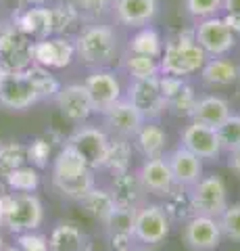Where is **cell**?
I'll list each match as a JSON object with an SVG mask.
<instances>
[{"label": "cell", "mask_w": 240, "mask_h": 251, "mask_svg": "<svg viewBox=\"0 0 240 251\" xmlns=\"http://www.w3.org/2000/svg\"><path fill=\"white\" fill-rule=\"evenodd\" d=\"M207 54L192 36H180L177 40H172L163 46V52L159 57L161 74L175 75V77H188L198 74L207 63Z\"/></svg>", "instance_id": "obj_3"}, {"label": "cell", "mask_w": 240, "mask_h": 251, "mask_svg": "<svg viewBox=\"0 0 240 251\" xmlns=\"http://www.w3.org/2000/svg\"><path fill=\"white\" fill-rule=\"evenodd\" d=\"M138 178H140L142 186L146 188V193L154 195V197H161V199L167 197L177 186L165 155L144 159L140 170H138Z\"/></svg>", "instance_id": "obj_17"}, {"label": "cell", "mask_w": 240, "mask_h": 251, "mask_svg": "<svg viewBox=\"0 0 240 251\" xmlns=\"http://www.w3.org/2000/svg\"><path fill=\"white\" fill-rule=\"evenodd\" d=\"M86 247V234L80 226L71 222L57 224L48 234V249L50 251H82Z\"/></svg>", "instance_id": "obj_27"}, {"label": "cell", "mask_w": 240, "mask_h": 251, "mask_svg": "<svg viewBox=\"0 0 240 251\" xmlns=\"http://www.w3.org/2000/svg\"><path fill=\"white\" fill-rule=\"evenodd\" d=\"M130 52L134 54H146V57L159 59L163 52V38L154 27H138V31L130 38Z\"/></svg>", "instance_id": "obj_30"}, {"label": "cell", "mask_w": 240, "mask_h": 251, "mask_svg": "<svg viewBox=\"0 0 240 251\" xmlns=\"http://www.w3.org/2000/svg\"><path fill=\"white\" fill-rule=\"evenodd\" d=\"M172 220L167 218L163 205L146 201L142 207L136 209L134 220V241L142 247L161 245L172 232Z\"/></svg>", "instance_id": "obj_6"}, {"label": "cell", "mask_w": 240, "mask_h": 251, "mask_svg": "<svg viewBox=\"0 0 240 251\" xmlns=\"http://www.w3.org/2000/svg\"><path fill=\"white\" fill-rule=\"evenodd\" d=\"M226 155H228V168L234 172L236 176H240V147L234 149V151L226 153Z\"/></svg>", "instance_id": "obj_43"}, {"label": "cell", "mask_w": 240, "mask_h": 251, "mask_svg": "<svg viewBox=\"0 0 240 251\" xmlns=\"http://www.w3.org/2000/svg\"><path fill=\"white\" fill-rule=\"evenodd\" d=\"M6 74H9V69H6V67L2 65V63H0V84H2V80L6 77Z\"/></svg>", "instance_id": "obj_44"}, {"label": "cell", "mask_w": 240, "mask_h": 251, "mask_svg": "<svg viewBox=\"0 0 240 251\" xmlns=\"http://www.w3.org/2000/svg\"><path fill=\"white\" fill-rule=\"evenodd\" d=\"M27 163V147L21 143H4L0 145V172L6 174L19 166Z\"/></svg>", "instance_id": "obj_35"}, {"label": "cell", "mask_w": 240, "mask_h": 251, "mask_svg": "<svg viewBox=\"0 0 240 251\" xmlns=\"http://www.w3.org/2000/svg\"><path fill=\"white\" fill-rule=\"evenodd\" d=\"M77 203H80V207L84 209V214L98 224H105L107 220H109V216L115 211V207H117L109 193V188H98V186H94L86 197H82Z\"/></svg>", "instance_id": "obj_25"}, {"label": "cell", "mask_w": 240, "mask_h": 251, "mask_svg": "<svg viewBox=\"0 0 240 251\" xmlns=\"http://www.w3.org/2000/svg\"><path fill=\"white\" fill-rule=\"evenodd\" d=\"M238 82H240V65H238Z\"/></svg>", "instance_id": "obj_48"}, {"label": "cell", "mask_w": 240, "mask_h": 251, "mask_svg": "<svg viewBox=\"0 0 240 251\" xmlns=\"http://www.w3.org/2000/svg\"><path fill=\"white\" fill-rule=\"evenodd\" d=\"M167 143V132L159 122H144L131 138V147L138 151V155H142V159L165 155Z\"/></svg>", "instance_id": "obj_22"}, {"label": "cell", "mask_w": 240, "mask_h": 251, "mask_svg": "<svg viewBox=\"0 0 240 251\" xmlns=\"http://www.w3.org/2000/svg\"><path fill=\"white\" fill-rule=\"evenodd\" d=\"M44 222V205L36 193H0V228L13 234L38 230Z\"/></svg>", "instance_id": "obj_2"}, {"label": "cell", "mask_w": 240, "mask_h": 251, "mask_svg": "<svg viewBox=\"0 0 240 251\" xmlns=\"http://www.w3.org/2000/svg\"><path fill=\"white\" fill-rule=\"evenodd\" d=\"M157 0H115V17L126 27H144L157 17Z\"/></svg>", "instance_id": "obj_21"}, {"label": "cell", "mask_w": 240, "mask_h": 251, "mask_svg": "<svg viewBox=\"0 0 240 251\" xmlns=\"http://www.w3.org/2000/svg\"><path fill=\"white\" fill-rule=\"evenodd\" d=\"M223 232L218 218L192 216L182 226V243L190 251H218Z\"/></svg>", "instance_id": "obj_9"}, {"label": "cell", "mask_w": 240, "mask_h": 251, "mask_svg": "<svg viewBox=\"0 0 240 251\" xmlns=\"http://www.w3.org/2000/svg\"><path fill=\"white\" fill-rule=\"evenodd\" d=\"M0 251H21V247L19 245H4Z\"/></svg>", "instance_id": "obj_45"}, {"label": "cell", "mask_w": 240, "mask_h": 251, "mask_svg": "<svg viewBox=\"0 0 240 251\" xmlns=\"http://www.w3.org/2000/svg\"><path fill=\"white\" fill-rule=\"evenodd\" d=\"M52 11V29H55V34L61 36L63 31H67L69 27H73V23L77 21V9L67 2V4H57Z\"/></svg>", "instance_id": "obj_38"}, {"label": "cell", "mask_w": 240, "mask_h": 251, "mask_svg": "<svg viewBox=\"0 0 240 251\" xmlns=\"http://www.w3.org/2000/svg\"><path fill=\"white\" fill-rule=\"evenodd\" d=\"M71 4L77 9V13H90V15H100L107 6L109 0H71Z\"/></svg>", "instance_id": "obj_42"}, {"label": "cell", "mask_w": 240, "mask_h": 251, "mask_svg": "<svg viewBox=\"0 0 240 251\" xmlns=\"http://www.w3.org/2000/svg\"><path fill=\"white\" fill-rule=\"evenodd\" d=\"M55 103H57L59 113L63 115L67 122H73V124H86L88 117L94 113L92 111L88 90L84 84L61 86V90L55 97Z\"/></svg>", "instance_id": "obj_16"}, {"label": "cell", "mask_w": 240, "mask_h": 251, "mask_svg": "<svg viewBox=\"0 0 240 251\" xmlns=\"http://www.w3.org/2000/svg\"><path fill=\"white\" fill-rule=\"evenodd\" d=\"M17 245L21 247V251H50L48 237H44L38 230L17 234Z\"/></svg>", "instance_id": "obj_41"}, {"label": "cell", "mask_w": 240, "mask_h": 251, "mask_svg": "<svg viewBox=\"0 0 240 251\" xmlns=\"http://www.w3.org/2000/svg\"><path fill=\"white\" fill-rule=\"evenodd\" d=\"M75 57V46L67 38L48 36L32 42V63L48 69H63Z\"/></svg>", "instance_id": "obj_15"}, {"label": "cell", "mask_w": 240, "mask_h": 251, "mask_svg": "<svg viewBox=\"0 0 240 251\" xmlns=\"http://www.w3.org/2000/svg\"><path fill=\"white\" fill-rule=\"evenodd\" d=\"M218 220H219L223 239H228L232 243H240V201L228 205L226 211Z\"/></svg>", "instance_id": "obj_37"}, {"label": "cell", "mask_w": 240, "mask_h": 251, "mask_svg": "<svg viewBox=\"0 0 240 251\" xmlns=\"http://www.w3.org/2000/svg\"><path fill=\"white\" fill-rule=\"evenodd\" d=\"M195 103H196L195 90H192L188 84H184L182 88L177 90V94H174V97L167 100V111L175 117H190L192 109H195Z\"/></svg>", "instance_id": "obj_36"}, {"label": "cell", "mask_w": 240, "mask_h": 251, "mask_svg": "<svg viewBox=\"0 0 240 251\" xmlns=\"http://www.w3.org/2000/svg\"><path fill=\"white\" fill-rule=\"evenodd\" d=\"M188 195L195 216L219 218L230 205L226 180L219 174H203V178L196 184L188 188Z\"/></svg>", "instance_id": "obj_5"}, {"label": "cell", "mask_w": 240, "mask_h": 251, "mask_svg": "<svg viewBox=\"0 0 240 251\" xmlns=\"http://www.w3.org/2000/svg\"><path fill=\"white\" fill-rule=\"evenodd\" d=\"M161 205H163L167 218L172 220V224H184L188 218L195 216L188 188H184V186H175L167 197H163V203H161Z\"/></svg>", "instance_id": "obj_28"}, {"label": "cell", "mask_w": 240, "mask_h": 251, "mask_svg": "<svg viewBox=\"0 0 240 251\" xmlns=\"http://www.w3.org/2000/svg\"><path fill=\"white\" fill-rule=\"evenodd\" d=\"M2 176H4V184L13 193H36L38 186H40V172L34 166H27V163L6 172Z\"/></svg>", "instance_id": "obj_32"}, {"label": "cell", "mask_w": 240, "mask_h": 251, "mask_svg": "<svg viewBox=\"0 0 240 251\" xmlns=\"http://www.w3.org/2000/svg\"><path fill=\"white\" fill-rule=\"evenodd\" d=\"M165 157H167V163H169V168H172V174H174V180L177 186L190 188L205 174V166H203L205 161L182 145H177L169 153H165Z\"/></svg>", "instance_id": "obj_19"}, {"label": "cell", "mask_w": 240, "mask_h": 251, "mask_svg": "<svg viewBox=\"0 0 240 251\" xmlns=\"http://www.w3.org/2000/svg\"><path fill=\"white\" fill-rule=\"evenodd\" d=\"M230 113H232V109L226 99L218 97V94H207V97L196 99L195 109L190 113V120L211 126V128H218V126H221L228 120Z\"/></svg>", "instance_id": "obj_23"}, {"label": "cell", "mask_w": 240, "mask_h": 251, "mask_svg": "<svg viewBox=\"0 0 240 251\" xmlns=\"http://www.w3.org/2000/svg\"><path fill=\"white\" fill-rule=\"evenodd\" d=\"M130 251H154L153 247H142V245H138V247H131Z\"/></svg>", "instance_id": "obj_46"}, {"label": "cell", "mask_w": 240, "mask_h": 251, "mask_svg": "<svg viewBox=\"0 0 240 251\" xmlns=\"http://www.w3.org/2000/svg\"><path fill=\"white\" fill-rule=\"evenodd\" d=\"M109 193L117 207L138 209L149 201V193H146V188L142 186L140 178H138V172H131V170L113 174Z\"/></svg>", "instance_id": "obj_18"}, {"label": "cell", "mask_w": 240, "mask_h": 251, "mask_svg": "<svg viewBox=\"0 0 240 251\" xmlns=\"http://www.w3.org/2000/svg\"><path fill=\"white\" fill-rule=\"evenodd\" d=\"M73 46L84 65L107 67L117 54V36L109 25H90L77 34Z\"/></svg>", "instance_id": "obj_4"}, {"label": "cell", "mask_w": 240, "mask_h": 251, "mask_svg": "<svg viewBox=\"0 0 240 251\" xmlns=\"http://www.w3.org/2000/svg\"><path fill=\"white\" fill-rule=\"evenodd\" d=\"M100 115H103V130L107 134L128 138V140L134 138V134L140 130V126L146 122L142 113L128 99H119L117 103H113L109 109H105Z\"/></svg>", "instance_id": "obj_12"}, {"label": "cell", "mask_w": 240, "mask_h": 251, "mask_svg": "<svg viewBox=\"0 0 240 251\" xmlns=\"http://www.w3.org/2000/svg\"><path fill=\"white\" fill-rule=\"evenodd\" d=\"M200 77L209 86H232L238 82V65L226 57H209L200 69Z\"/></svg>", "instance_id": "obj_26"}, {"label": "cell", "mask_w": 240, "mask_h": 251, "mask_svg": "<svg viewBox=\"0 0 240 251\" xmlns=\"http://www.w3.org/2000/svg\"><path fill=\"white\" fill-rule=\"evenodd\" d=\"M126 69H128V74L131 75V80H146V77L161 75L159 59L146 57V54L130 52V57L126 59Z\"/></svg>", "instance_id": "obj_33"}, {"label": "cell", "mask_w": 240, "mask_h": 251, "mask_svg": "<svg viewBox=\"0 0 240 251\" xmlns=\"http://www.w3.org/2000/svg\"><path fill=\"white\" fill-rule=\"evenodd\" d=\"M4 247V234H2V228H0V249Z\"/></svg>", "instance_id": "obj_47"}, {"label": "cell", "mask_w": 240, "mask_h": 251, "mask_svg": "<svg viewBox=\"0 0 240 251\" xmlns=\"http://www.w3.org/2000/svg\"><path fill=\"white\" fill-rule=\"evenodd\" d=\"M19 31L29 38H38V40L52 36L55 34V29H52V11L42 4L29 6L19 17Z\"/></svg>", "instance_id": "obj_24"}, {"label": "cell", "mask_w": 240, "mask_h": 251, "mask_svg": "<svg viewBox=\"0 0 240 251\" xmlns=\"http://www.w3.org/2000/svg\"><path fill=\"white\" fill-rule=\"evenodd\" d=\"M184 6L192 17L209 19V17H218V13L223 9V0H186Z\"/></svg>", "instance_id": "obj_39"}, {"label": "cell", "mask_w": 240, "mask_h": 251, "mask_svg": "<svg viewBox=\"0 0 240 251\" xmlns=\"http://www.w3.org/2000/svg\"><path fill=\"white\" fill-rule=\"evenodd\" d=\"M126 99L142 113L146 122H159L161 115L167 111V100L161 92L159 75L146 80H131Z\"/></svg>", "instance_id": "obj_10"}, {"label": "cell", "mask_w": 240, "mask_h": 251, "mask_svg": "<svg viewBox=\"0 0 240 251\" xmlns=\"http://www.w3.org/2000/svg\"><path fill=\"white\" fill-rule=\"evenodd\" d=\"M84 86H86V90H88L92 111L94 113H103L105 109H109L113 103H117L119 99H123V88H121L119 77L107 67H96L94 72L86 77Z\"/></svg>", "instance_id": "obj_11"}, {"label": "cell", "mask_w": 240, "mask_h": 251, "mask_svg": "<svg viewBox=\"0 0 240 251\" xmlns=\"http://www.w3.org/2000/svg\"><path fill=\"white\" fill-rule=\"evenodd\" d=\"M109 140L111 136L107 134L103 128L98 126H80L75 128L65 143L73 147L80 153L86 163L92 170H103L107 161V151H109Z\"/></svg>", "instance_id": "obj_8"}, {"label": "cell", "mask_w": 240, "mask_h": 251, "mask_svg": "<svg viewBox=\"0 0 240 251\" xmlns=\"http://www.w3.org/2000/svg\"><path fill=\"white\" fill-rule=\"evenodd\" d=\"M223 153H230L240 147V113H230V117L221 126L215 128Z\"/></svg>", "instance_id": "obj_34"}, {"label": "cell", "mask_w": 240, "mask_h": 251, "mask_svg": "<svg viewBox=\"0 0 240 251\" xmlns=\"http://www.w3.org/2000/svg\"><path fill=\"white\" fill-rule=\"evenodd\" d=\"M96 172L92 170L86 159L67 143L52 159V186L55 191L69 201H80L82 197L96 186Z\"/></svg>", "instance_id": "obj_1"}, {"label": "cell", "mask_w": 240, "mask_h": 251, "mask_svg": "<svg viewBox=\"0 0 240 251\" xmlns=\"http://www.w3.org/2000/svg\"><path fill=\"white\" fill-rule=\"evenodd\" d=\"M131 153H134L131 140L111 136L109 151H107V161H105L103 170H109L111 174H119V172L131 170Z\"/></svg>", "instance_id": "obj_29"}, {"label": "cell", "mask_w": 240, "mask_h": 251, "mask_svg": "<svg viewBox=\"0 0 240 251\" xmlns=\"http://www.w3.org/2000/svg\"><path fill=\"white\" fill-rule=\"evenodd\" d=\"M195 40L207 57H228L236 46V31L232 29L228 19L209 17L196 25Z\"/></svg>", "instance_id": "obj_7"}, {"label": "cell", "mask_w": 240, "mask_h": 251, "mask_svg": "<svg viewBox=\"0 0 240 251\" xmlns=\"http://www.w3.org/2000/svg\"><path fill=\"white\" fill-rule=\"evenodd\" d=\"M23 72L27 74V77L32 80L34 88L38 90V97H40V100H55L57 92L61 90V84L55 75H52V72L48 67H42V65H36V63H32L27 69H23Z\"/></svg>", "instance_id": "obj_31"}, {"label": "cell", "mask_w": 240, "mask_h": 251, "mask_svg": "<svg viewBox=\"0 0 240 251\" xmlns=\"http://www.w3.org/2000/svg\"><path fill=\"white\" fill-rule=\"evenodd\" d=\"M0 63L9 72H23L32 65V42L21 31L0 34Z\"/></svg>", "instance_id": "obj_20"}, {"label": "cell", "mask_w": 240, "mask_h": 251, "mask_svg": "<svg viewBox=\"0 0 240 251\" xmlns=\"http://www.w3.org/2000/svg\"><path fill=\"white\" fill-rule=\"evenodd\" d=\"M48 159H50V145L46 143L44 138H36L32 145L27 147V161L32 163L34 168H44L48 166Z\"/></svg>", "instance_id": "obj_40"}, {"label": "cell", "mask_w": 240, "mask_h": 251, "mask_svg": "<svg viewBox=\"0 0 240 251\" xmlns=\"http://www.w3.org/2000/svg\"><path fill=\"white\" fill-rule=\"evenodd\" d=\"M40 103L38 90L25 72H9L0 84V105L11 111H25V109Z\"/></svg>", "instance_id": "obj_13"}, {"label": "cell", "mask_w": 240, "mask_h": 251, "mask_svg": "<svg viewBox=\"0 0 240 251\" xmlns=\"http://www.w3.org/2000/svg\"><path fill=\"white\" fill-rule=\"evenodd\" d=\"M180 145L186 147L188 151H192L195 155H198L203 161H218L223 155L215 128L198 124V122H192V120L182 130Z\"/></svg>", "instance_id": "obj_14"}]
</instances>
